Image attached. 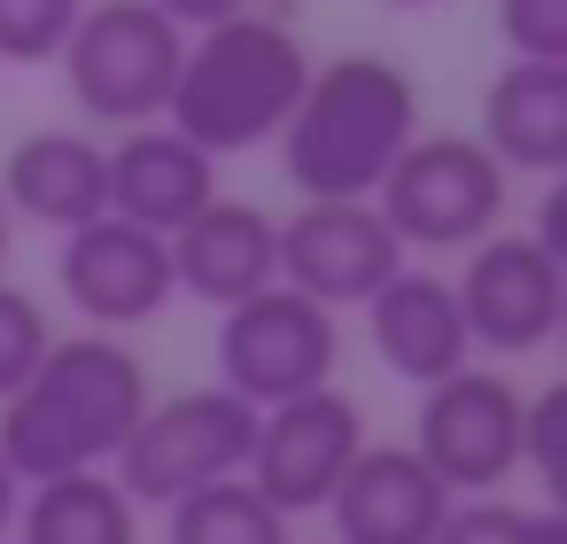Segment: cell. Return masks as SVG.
Listing matches in <instances>:
<instances>
[{
    "label": "cell",
    "mask_w": 567,
    "mask_h": 544,
    "mask_svg": "<svg viewBox=\"0 0 567 544\" xmlns=\"http://www.w3.org/2000/svg\"><path fill=\"white\" fill-rule=\"evenodd\" d=\"M280 280V242H272V218L257 203H210L195 211L179 234H172V288L210 304V311H234L241 296L272 288Z\"/></svg>",
    "instance_id": "cell-17"
},
{
    "label": "cell",
    "mask_w": 567,
    "mask_h": 544,
    "mask_svg": "<svg viewBox=\"0 0 567 544\" xmlns=\"http://www.w3.org/2000/svg\"><path fill=\"white\" fill-rule=\"evenodd\" d=\"M520 544H567V513H551V505H528V536Z\"/></svg>",
    "instance_id": "cell-27"
},
{
    "label": "cell",
    "mask_w": 567,
    "mask_h": 544,
    "mask_svg": "<svg viewBox=\"0 0 567 544\" xmlns=\"http://www.w3.org/2000/svg\"><path fill=\"white\" fill-rule=\"evenodd\" d=\"M358 311H365L373 358H381L396 381H412V389H435V381H451L458 366H474L458 296H451V280L427 273V265H396Z\"/></svg>",
    "instance_id": "cell-13"
},
{
    "label": "cell",
    "mask_w": 567,
    "mask_h": 544,
    "mask_svg": "<svg viewBox=\"0 0 567 544\" xmlns=\"http://www.w3.org/2000/svg\"><path fill=\"white\" fill-rule=\"evenodd\" d=\"M466 342L489 358H528L559 335L567 319V257L520 226H497L489 242L466 249V273L451 280Z\"/></svg>",
    "instance_id": "cell-9"
},
{
    "label": "cell",
    "mask_w": 567,
    "mask_h": 544,
    "mask_svg": "<svg viewBox=\"0 0 567 544\" xmlns=\"http://www.w3.org/2000/svg\"><path fill=\"white\" fill-rule=\"evenodd\" d=\"M148 412V366L125 335H55L32 381L0 404V466L17 482L110 466L133 420Z\"/></svg>",
    "instance_id": "cell-1"
},
{
    "label": "cell",
    "mask_w": 567,
    "mask_h": 544,
    "mask_svg": "<svg viewBox=\"0 0 567 544\" xmlns=\"http://www.w3.org/2000/svg\"><path fill=\"white\" fill-rule=\"evenodd\" d=\"M528 536V505H505V497H451L443 528L427 544H520Z\"/></svg>",
    "instance_id": "cell-24"
},
{
    "label": "cell",
    "mask_w": 567,
    "mask_h": 544,
    "mask_svg": "<svg viewBox=\"0 0 567 544\" xmlns=\"http://www.w3.org/2000/svg\"><path fill=\"white\" fill-rule=\"evenodd\" d=\"M86 0H0V63H55Z\"/></svg>",
    "instance_id": "cell-21"
},
{
    "label": "cell",
    "mask_w": 567,
    "mask_h": 544,
    "mask_svg": "<svg viewBox=\"0 0 567 544\" xmlns=\"http://www.w3.org/2000/svg\"><path fill=\"white\" fill-rule=\"evenodd\" d=\"M559 435H567V397H559V389L528 397V443H520V466H536V482H544L551 505H559Z\"/></svg>",
    "instance_id": "cell-25"
},
{
    "label": "cell",
    "mask_w": 567,
    "mask_h": 544,
    "mask_svg": "<svg viewBox=\"0 0 567 544\" xmlns=\"http://www.w3.org/2000/svg\"><path fill=\"white\" fill-rule=\"evenodd\" d=\"M9 544H141V505L117 490L110 466L24 482Z\"/></svg>",
    "instance_id": "cell-19"
},
{
    "label": "cell",
    "mask_w": 567,
    "mask_h": 544,
    "mask_svg": "<svg viewBox=\"0 0 567 544\" xmlns=\"http://www.w3.org/2000/svg\"><path fill=\"white\" fill-rule=\"evenodd\" d=\"M342 358V327L334 311H319L296 288H257L218 319V389H234L249 412L288 404L303 389H327Z\"/></svg>",
    "instance_id": "cell-8"
},
{
    "label": "cell",
    "mask_w": 567,
    "mask_h": 544,
    "mask_svg": "<svg viewBox=\"0 0 567 544\" xmlns=\"http://www.w3.org/2000/svg\"><path fill=\"white\" fill-rule=\"evenodd\" d=\"M210 203H218V156H203L172 125H133L110 148V218H133L172 242Z\"/></svg>",
    "instance_id": "cell-16"
},
{
    "label": "cell",
    "mask_w": 567,
    "mask_h": 544,
    "mask_svg": "<svg viewBox=\"0 0 567 544\" xmlns=\"http://www.w3.org/2000/svg\"><path fill=\"white\" fill-rule=\"evenodd\" d=\"M373 211L389 218L404 257H466L505 226V164L474 133H412L389 179L373 187Z\"/></svg>",
    "instance_id": "cell-4"
},
{
    "label": "cell",
    "mask_w": 567,
    "mask_h": 544,
    "mask_svg": "<svg viewBox=\"0 0 567 544\" xmlns=\"http://www.w3.org/2000/svg\"><path fill=\"white\" fill-rule=\"evenodd\" d=\"M187 32L148 0H86V17L63 40V86L94 125H164V102L179 86Z\"/></svg>",
    "instance_id": "cell-5"
},
{
    "label": "cell",
    "mask_w": 567,
    "mask_h": 544,
    "mask_svg": "<svg viewBox=\"0 0 567 544\" xmlns=\"http://www.w3.org/2000/svg\"><path fill=\"white\" fill-rule=\"evenodd\" d=\"M272 242L280 288L311 296L319 311H358L396 265H412L373 203H303L296 218H272Z\"/></svg>",
    "instance_id": "cell-11"
},
{
    "label": "cell",
    "mask_w": 567,
    "mask_h": 544,
    "mask_svg": "<svg viewBox=\"0 0 567 544\" xmlns=\"http://www.w3.org/2000/svg\"><path fill=\"white\" fill-rule=\"evenodd\" d=\"M164 544H296V536H288V513H272L234 474V482H210V490L172 497L164 505Z\"/></svg>",
    "instance_id": "cell-20"
},
{
    "label": "cell",
    "mask_w": 567,
    "mask_h": 544,
    "mask_svg": "<svg viewBox=\"0 0 567 544\" xmlns=\"http://www.w3.org/2000/svg\"><path fill=\"white\" fill-rule=\"evenodd\" d=\"M381 9H427V0H381Z\"/></svg>",
    "instance_id": "cell-30"
},
{
    "label": "cell",
    "mask_w": 567,
    "mask_h": 544,
    "mask_svg": "<svg viewBox=\"0 0 567 544\" xmlns=\"http://www.w3.org/2000/svg\"><path fill=\"white\" fill-rule=\"evenodd\" d=\"M358 451H365V412H358V397H342L327 381V389H303V397L257 412V443H249L241 482L288 521L327 513V497H334V482L350 474Z\"/></svg>",
    "instance_id": "cell-10"
},
{
    "label": "cell",
    "mask_w": 567,
    "mask_h": 544,
    "mask_svg": "<svg viewBox=\"0 0 567 544\" xmlns=\"http://www.w3.org/2000/svg\"><path fill=\"white\" fill-rule=\"evenodd\" d=\"M0 544H9V536H0Z\"/></svg>",
    "instance_id": "cell-31"
},
{
    "label": "cell",
    "mask_w": 567,
    "mask_h": 544,
    "mask_svg": "<svg viewBox=\"0 0 567 544\" xmlns=\"http://www.w3.org/2000/svg\"><path fill=\"white\" fill-rule=\"evenodd\" d=\"M497 40L513 63H567V0H497Z\"/></svg>",
    "instance_id": "cell-23"
},
{
    "label": "cell",
    "mask_w": 567,
    "mask_h": 544,
    "mask_svg": "<svg viewBox=\"0 0 567 544\" xmlns=\"http://www.w3.org/2000/svg\"><path fill=\"white\" fill-rule=\"evenodd\" d=\"M303 79H311L303 40L280 17L241 9V17H226L210 32H187V55H179V86L164 102V125L179 141H195L203 156H241V148L280 141Z\"/></svg>",
    "instance_id": "cell-3"
},
{
    "label": "cell",
    "mask_w": 567,
    "mask_h": 544,
    "mask_svg": "<svg viewBox=\"0 0 567 544\" xmlns=\"http://www.w3.org/2000/svg\"><path fill=\"white\" fill-rule=\"evenodd\" d=\"M505 179H551L567 164V63H505L482 94V133H474Z\"/></svg>",
    "instance_id": "cell-18"
},
{
    "label": "cell",
    "mask_w": 567,
    "mask_h": 544,
    "mask_svg": "<svg viewBox=\"0 0 567 544\" xmlns=\"http://www.w3.org/2000/svg\"><path fill=\"white\" fill-rule=\"evenodd\" d=\"M17 497H24V482H17L9 466H0V536H9V528H17Z\"/></svg>",
    "instance_id": "cell-28"
},
{
    "label": "cell",
    "mask_w": 567,
    "mask_h": 544,
    "mask_svg": "<svg viewBox=\"0 0 567 544\" xmlns=\"http://www.w3.org/2000/svg\"><path fill=\"white\" fill-rule=\"evenodd\" d=\"M48 342H55V327H48L40 296L17 288V280H0V404L32 381V366L48 358Z\"/></svg>",
    "instance_id": "cell-22"
},
{
    "label": "cell",
    "mask_w": 567,
    "mask_h": 544,
    "mask_svg": "<svg viewBox=\"0 0 567 544\" xmlns=\"http://www.w3.org/2000/svg\"><path fill=\"white\" fill-rule=\"evenodd\" d=\"M257 443V412L234 389H179V397H148V412L133 420V435L117 443L110 474L133 505H172L187 490L234 482L249 466Z\"/></svg>",
    "instance_id": "cell-6"
},
{
    "label": "cell",
    "mask_w": 567,
    "mask_h": 544,
    "mask_svg": "<svg viewBox=\"0 0 567 544\" xmlns=\"http://www.w3.org/2000/svg\"><path fill=\"white\" fill-rule=\"evenodd\" d=\"M412 133H420V86L404 79V63L334 55L311 63L280 125V172L303 203H373Z\"/></svg>",
    "instance_id": "cell-2"
},
{
    "label": "cell",
    "mask_w": 567,
    "mask_h": 544,
    "mask_svg": "<svg viewBox=\"0 0 567 544\" xmlns=\"http://www.w3.org/2000/svg\"><path fill=\"white\" fill-rule=\"evenodd\" d=\"M520 443H528V397L489 373V366H458L451 381L420 389V420H412V459L451 490V497H497L520 474Z\"/></svg>",
    "instance_id": "cell-7"
},
{
    "label": "cell",
    "mask_w": 567,
    "mask_h": 544,
    "mask_svg": "<svg viewBox=\"0 0 567 544\" xmlns=\"http://www.w3.org/2000/svg\"><path fill=\"white\" fill-rule=\"evenodd\" d=\"M55 288L71 296V311H79L94 335L148 327V319H164V304L179 296V288H172V242L148 234V226H133V218H94V226L63 234Z\"/></svg>",
    "instance_id": "cell-12"
},
{
    "label": "cell",
    "mask_w": 567,
    "mask_h": 544,
    "mask_svg": "<svg viewBox=\"0 0 567 544\" xmlns=\"http://www.w3.org/2000/svg\"><path fill=\"white\" fill-rule=\"evenodd\" d=\"M148 9H164L179 32H210V24H226V17H241V9H257V0H148Z\"/></svg>",
    "instance_id": "cell-26"
},
{
    "label": "cell",
    "mask_w": 567,
    "mask_h": 544,
    "mask_svg": "<svg viewBox=\"0 0 567 544\" xmlns=\"http://www.w3.org/2000/svg\"><path fill=\"white\" fill-rule=\"evenodd\" d=\"M0 211L48 234L110 218V148L94 133H24L0 164Z\"/></svg>",
    "instance_id": "cell-15"
},
{
    "label": "cell",
    "mask_w": 567,
    "mask_h": 544,
    "mask_svg": "<svg viewBox=\"0 0 567 544\" xmlns=\"http://www.w3.org/2000/svg\"><path fill=\"white\" fill-rule=\"evenodd\" d=\"M451 513V490L412 459V443H365L327 497L334 544H427Z\"/></svg>",
    "instance_id": "cell-14"
},
{
    "label": "cell",
    "mask_w": 567,
    "mask_h": 544,
    "mask_svg": "<svg viewBox=\"0 0 567 544\" xmlns=\"http://www.w3.org/2000/svg\"><path fill=\"white\" fill-rule=\"evenodd\" d=\"M0 265H9V211H0Z\"/></svg>",
    "instance_id": "cell-29"
}]
</instances>
